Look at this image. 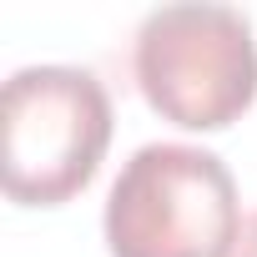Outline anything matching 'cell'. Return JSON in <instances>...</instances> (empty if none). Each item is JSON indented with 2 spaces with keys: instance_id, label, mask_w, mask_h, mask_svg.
Segmentation results:
<instances>
[{
  "instance_id": "7a4b0ae2",
  "label": "cell",
  "mask_w": 257,
  "mask_h": 257,
  "mask_svg": "<svg viewBox=\"0 0 257 257\" xmlns=\"http://www.w3.org/2000/svg\"><path fill=\"white\" fill-rule=\"evenodd\" d=\"M0 182L21 207L71 202L111 147V96L91 71L26 66L0 96Z\"/></svg>"
},
{
  "instance_id": "277c9868",
  "label": "cell",
  "mask_w": 257,
  "mask_h": 257,
  "mask_svg": "<svg viewBox=\"0 0 257 257\" xmlns=\"http://www.w3.org/2000/svg\"><path fill=\"white\" fill-rule=\"evenodd\" d=\"M232 257H257V217H247V227H242V237H237Z\"/></svg>"
},
{
  "instance_id": "3957f363",
  "label": "cell",
  "mask_w": 257,
  "mask_h": 257,
  "mask_svg": "<svg viewBox=\"0 0 257 257\" xmlns=\"http://www.w3.org/2000/svg\"><path fill=\"white\" fill-rule=\"evenodd\" d=\"M132 71L157 116L187 132H222L257 96L252 21L232 6H162L137 31Z\"/></svg>"
},
{
  "instance_id": "6da1fadb",
  "label": "cell",
  "mask_w": 257,
  "mask_h": 257,
  "mask_svg": "<svg viewBox=\"0 0 257 257\" xmlns=\"http://www.w3.org/2000/svg\"><path fill=\"white\" fill-rule=\"evenodd\" d=\"M242 227L227 162L182 142L132 152L106 197L111 257H232Z\"/></svg>"
}]
</instances>
